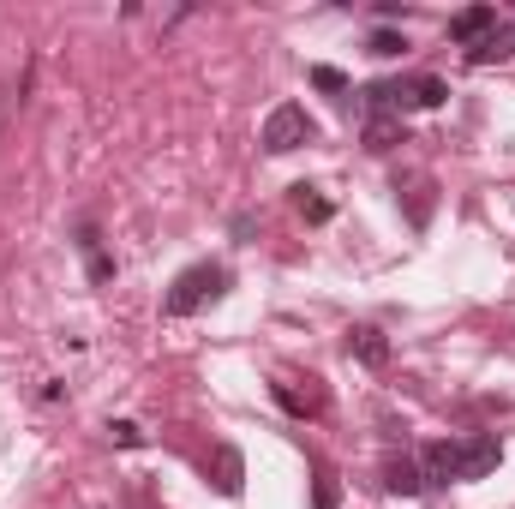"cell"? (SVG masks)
<instances>
[{"instance_id":"9a60e30c","label":"cell","mask_w":515,"mask_h":509,"mask_svg":"<svg viewBox=\"0 0 515 509\" xmlns=\"http://www.w3.org/2000/svg\"><path fill=\"white\" fill-rule=\"evenodd\" d=\"M294 192H300V216H306V222H312V228H324V222H330V216H336V210H330V198H318V192H312V186H294Z\"/></svg>"},{"instance_id":"5b68a950","label":"cell","mask_w":515,"mask_h":509,"mask_svg":"<svg viewBox=\"0 0 515 509\" xmlns=\"http://www.w3.org/2000/svg\"><path fill=\"white\" fill-rule=\"evenodd\" d=\"M348 354L378 372V366H390V336H384L378 324H354V330H348Z\"/></svg>"},{"instance_id":"4fadbf2b","label":"cell","mask_w":515,"mask_h":509,"mask_svg":"<svg viewBox=\"0 0 515 509\" xmlns=\"http://www.w3.org/2000/svg\"><path fill=\"white\" fill-rule=\"evenodd\" d=\"M384 492H402V498H414V492H426V474H420V462H408V456H396V462L384 468Z\"/></svg>"},{"instance_id":"ac0fdd59","label":"cell","mask_w":515,"mask_h":509,"mask_svg":"<svg viewBox=\"0 0 515 509\" xmlns=\"http://www.w3.org/2000/svg\"><path fill=\"white\" fill-rule=\"evenodd\" d=\"M108 438H114L120 450H138V444H144V432H138L132 420H114V426H108Z\"/></svg>"},{"instance_id":"8992f818","label":"cell","mask_w":515,"mask_h":509,"mask_svg":"<svg viewBox=\"0 0 515 509\" xmlns=\"http://www.w3.org/2000/svg\"><path fill=\"white\" fill-rule=\"evenodd\" d=\"M492 30H498V6H462V12L450 18V36L468 42V48H474L480 36H492Z\"/></svg>"},{"instance_id":"8fae6325","label":"cell","mask_w":515,"mask_h":509,"mask_svg":"<svg viewBox=\"0 0 515 509\" xmlns=\"http://www.w3.org/2000/svg\"><path fill=\"white\" fill-rule=\"evenodd\" d=\"M78 246H84V270H90V282H96V288H102V282H114V258L102 252V234H96V228H84V234H78Z\"/></svg>"},{"instance_id":"7c38bea8","label":"cell","mask_w":515,"mask_h":509,"mask_svg":"<svg viewBox=\"0 0 515 509\" xmlns=\"http://www.w3.org/2000/svg\"><path fill=\"white\" fill-rule=\"evenodd\" d=\"M276 402H282L294 420H318V414H324V390H294V384H276Z\"/></svg>"},{"instance_id":"e0dca14e","label":"cell","mask_w":515,"mask_h":509,"mask_svg":"<svg viewBox=\"0 0 515 509\" xmlns=\"http://www.w3.org/2000/svg\"><path fill=\"white\" fill-rule=\"evenodd\" d=\"M312 84H318V90H330V96H342V90H348V78H342L336 66H312Z\"/></svg>"},{"instance_id":"7a4b0ae2","label":"cell","mask_w":515,"mask_h":509,"mask_svg":"<svg viewBox=\"0 0 515 509\" xmlns=\"http://www.w3.org/2000/svg\"><path fill=\"white\" fill-rule=\"evenodd\" d=\"M318 138V126H312V114L300 108V102H282V108H270V120H264V150L270 156H288V150H300V144H312Z\"/></svg>"},{"instance_id":"2e32d148","label":"cell","mask_w":515,"mask_h":509,"mask_svg":"<svg viewBox=\"0 0 515 509\" xmlns=\"http://www.w3.org/2000/svg\"><path fill=\"white\" fill-rule=\"evenodd\" d=\"M366 48H372L378 60H396V54L408 48V36H402V30H372V42H366Z\"/></svg>"},{"instance_id":"ba28073f","label":"cell","mask_w":515,"mask_h":509,"mask_svg":"<svg viewBox=\"0 0 515 509\" xmlns=\"http://www.w3.org/2000/svg\"><path fill=\"white\" fill-rule=\"evenodd\" d=\"M360 144H366V150H378V156H384V150H396V144H408L402 114H372V120H366V132H360Z\"/></svg>"},{"instance_id":"52a82bcc","label":"cell","mask_w":515,"mask_h":509,"mask_svg":"<svg viewBox=\"0 0 515 509\" xmlns=\"http://www.w3.org/2000/svg\"><path fill=\"white\" fill-rule=\"evenodd\" d=\"M515 54V24H498L492 36H480L474 48H468V66H498V60H510Z\"/></svg>"},{"instance_id":"3957f363","label":"cell","mask_w":515,"mask_h":509,"mask_svg":"<svg viewBox=\"0 0 515 509\" xmlns=\"http://www.w3.org/2000/svg\"><path fill=\"white\" fill-rule=\"evenodd\" d=\"M498 456H504V444H498L492 432L462 438V444H456V480H486V474L498 468Z\"/></svg>"},{"instance_id":"5bb4252c","label":"cell","mask_w":515,"mask_h":509,"mask_svg":"<svg viewBox=\"0 0 515 509\" xmlns=\"http://www.w3.org/2000/svg\"><path fill=\"white\" fill-rule=\"evenodd\" d=\"M312 509H342V486L330 468H318V480H312Z\"/></svg>"},{"instance_id":"6da1fadb","label":"cell","mask_w":515,"mask_h":509,"mask_svg":"<svg viewBox=\"0 0 515 509\" xmlns=\"http://www.w3.org/2000/svg\"><path fill=\"white\" fill-rule=\"evenodd\" d=\"M222 294H228V270H222V264H192V270L174 276L162 312H168V318H192L204 300H222Z\"/></svg>"},{"instance_id":"30bf717a","label":"cell","mask_w":515,"mask_h":509,"mask_svg":"<svg viewBox=\"0 0 515 509\" xmlns=\"http://www.w3.org/2000/svg\"><path fill=\"white\" fill-rule=\"evenodd\" d=\"M444 96H450V84L444 78H402V108H444Z\"/></svg>"},{"instance_id":"277c9868","label":"cell","mask_w":515,"mask_h":509,"mask_svg":"<svg viewBox=\"0 0 515 509\" xmlns=\"http://www.w3.org/2000/svg\"><path fill=\"white\" fill-rule=\"evenodd\" d=\"M210 480H216L222 498H240V492H246V462H240L234 444H216V450H210Z\"/></svg>"},{"instance_id":"9c48e42d","label":"cell","mask_w":515,"mask_h":509,"mask_svg":"<svg viewBox=\"0 0 515 509\" xmlns=\"http://www.w3.org/2000/svg\"><path fill=\"white\" fill-rule=\"evenodd\" d=\"M420 474H426V486H450V480H456V444H450V438L426 444V456H420Z\"/></svg>"}]
</instances>
